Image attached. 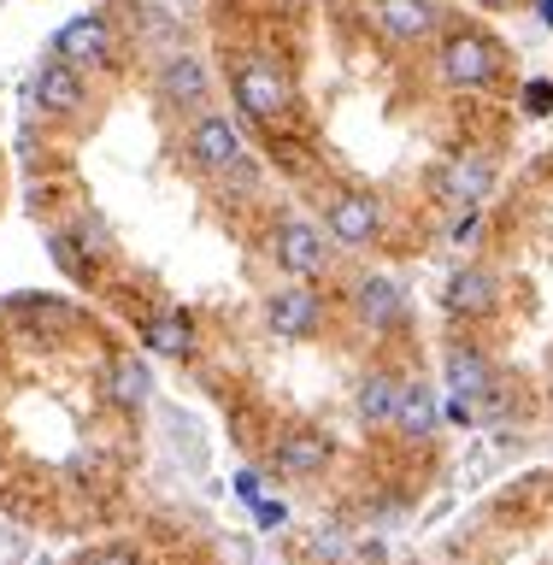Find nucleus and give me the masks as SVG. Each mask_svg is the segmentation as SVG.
Instances as JSON below:
<instances>
[{"instance_id":"1","label":"nucleus","mask_w":553,"mask_h":565,"mask_svg":"<svg viewBox=\"0 0 553 565\" xmlns=\"http://www.w3.org/2000/svg\"><path fill=\"white\" fill-rule=\"evenodd\" d=\"M189 166L219 177V183H236V189L259 183L254 159H247V148H242V130L224 113H194V124H189Z\"/></svg>"},{"instance_id":"2","label":"nucleus","mask_w":553,"mask_h":565,"mask_svg":"<svg viewBox=\"0 0 553 565\" xmlns=\"http://www.w3.org/2000/svg\"><path fill=\"white\" fill-rule=\"evenodd\" d=\"M289 77H283L277 60H265V53H254V60L236 65V106L254 124H277L283 113H289Z\"/></svg>"},{"instance_id":"3","label":"nucleus","mask_w":553,"mask_h":565,"mask_svg":"<svg viewBox=\"0 0 553 565\" xmlns=\"http://www.w3.org/2000/svg\"><path fill=\"white\" fill-rule=\"evenodd\" d=\"M436 65L454 88H489L494 77H501V47H494L489 35H477V30H454L448 42H442Z\"/></svg>"},{"instance_id":"4","label":"nucleus","mask_w":553,"mask_h":565,"mask_svg":"<svg viewBox=\"0 0 553 565\" xmlns=\"http://www.w3.org/2000/svg\"><path fill=\"white\" fill-rule=\"evenodd\" d=\"M153 88L159 100L171 106V113H201V106L212 100V71L201 53H166L153 71Z\"/></svg>"},{"instance_id":"5","label":"nucleus","mask_w":553,"mask_h":565,"mask_svg":"<svg viewBox=\"0 0 553 565\" xmlns=\"http://www.w3.org/2000/svg\"><path fill=\"white\" fill-rule=\"evenodd\" d=\"M53 60L71 65V71L113 60V24H106V12H77V18H65V24L53 30Z\"/></svg>"},{"instance_id":"6","label":"nucleus","mask_w":553,"mask_h":565,"mask_svg":"<svg viewBox=\"0 0 553 565\" xmlns=\"http://www.w3.org/2000/svg\"><path fill=\"white\" fill-rule=\"evenodd\" d=\"M272 254H277V265H283V271H289L295 282L325 277V265H330L325 230L307 224V218H283V224H277V236H272Z\"/></svg>"},{"instance_id":"7","label":"nucleus","mask_w":553,"mask_h":565,"mask_svg":"<svg viewBox=\"0 0 553 565\" xmlns=\"http://www.w3.org/2000/svg\"><path fill=\"white\" fill-rule=\"evenodd\" d=\"M489 189H494V159L489 153H454L448 166L436 171V194H442V201H454L459 212L483 206Z\"/></svg>"},{"instance_id":"8","label":"nucleus","mask_w":553,"mask_h":565,"mask_svg":"<svg viewBox=\"0 0 553 565\" xmlns=\"http://www.w3.org/2000/svg\"><path fill=\"white\" fill-rule=\"evenodd\" d=\"M265 318H272V330L283 335V342H307V335L318 330V295L307 289V282H289V289L272 295Z\"/></svg>"},{"instance_id":"9","label":"nucleus","mask_w":553,"mask_h":565,"mask_svg":"<svg viewBox=\"0 0 553 565\" xmlns=\"http://www.w3.org/2000/svg\"><path fill=\"white\" fill-rule=\"evenodd\" d=\"M501 307V277L489 265H459L448 277V312H466V318H483Z\"/></svg>"},{"instance_id":"10","label":"nucleus","mask_w":553,"mask_h":565,"mask_svg":"<svg viewBox=\"0 0 553 565\" xmlns=\"http://www.w3.org/2000/svg\"><path fill=\"white\" fill-rule=\"evenodd\" d=\"M377 201L371 194H336L330 201V236L342 247H365L371 236H377Z\"/></svg>"},{"instance_id":"11","label":"nucleus","mask_w":553,"mask_h":565,"mask_svg":"<svg viewBox=\"0 0 553 565\" xmlns=\"http://www.w3.org/2000/svg\"><path fill=\"white\" fill-rule=\"evenodd\" d=\"M35 106L53 118H71V113H83V77L71 65L60 60H47L42 71H35Z\"/></svg>"},{"instance_id":"12","label":"nucleus","mask_w":553,"mask_h":565,"mask_svg":"<svg viewBox=\"0 0 553 565\" xmlns=\"http://www.w3.org/2000/svg\"><path fill=\"white\" fill-rule=\"evenodd\" d=\"M436 418H442V406H436V388L430 383H401V395H395V413H389V424H395L401 436H430L436 430Z\"/></svg>"},{"instance_id":"13","label":"nucleus","mask_w":553,"mask_h":565,"mask_svg":"<svg viewBox=\"0 0 553 565\" xmlns=\"http://www.w3.org/2000/svg\"><path fill=\"white\" fill-rule=\"evenodd\" d=\"M377 24L395 42H424L436 30V0H377Z\"/></svg>"},{"instance_id":"14","label":"nucleus","mask_w":553,"mask_h":565,"mask_svg":"<svg viewBox=\"0 0 553 565\" xmlns=\"http://www.w3.org/2000/svg\"><path fill=\"white\" fill-rule=\"evenodd\" d=\"M330 466V436H318V430H289L277 441V471L283 477H312V471H325Z\"/></svg>"},{"instance_id":"15","label":"nucleus","mask_w":553,"mask_h":565,"mask_svg":"<svg viewBox=\"0 0 553 565\" xmlns=\"http://www.w3.org/2000/svg\"><path fill=\"white\" fill-rule=\"evenodd\" d=\"M401 307H406V295H401L395 277H365L360 289H353V312H360L371 330H389L401 318Z\"/></svg>"},{"instance_id":"16","label":"nucleus","mask_w":553,"mask_h":565,"mask_svg":"<svg viewBox=\"0 0 553 565\" xmlns=\"http://www.w3.org/2000/svg\"><path fill=\"white\" fill-rule=\"evenodd\" d=\"M106 388H113V401L124 413H136V406H148L153 395V371L136 360V353H113V365H106Z\"/></svg>"},{"instance_id":"17","label":"nucleus","mask_w":553,"mask_h":565,"mask_svg":"<svg viewBox=\"0 0 553 565\" xmlns=\"http://www.w3.org/2000/svg\"><path fill=\"white\" fill-rule=\"evenodd\" d=\"M448 388H454V401H471L477 406L494 388V365L477 348H454L448 353Z\"/></svg>"},{"instance_id":"18","label":"nucleus","mask_w":553,"mask_h":565,"mask_svg":"<svg viewBox=\"0 0 553 565\" xmlns=\"http://www.w3.org/2000/svg\"><path fill=\"white\" fill-rule=\"evenodd\" d=\"M141 342H148L153 353H171V360H183V353L194 348V324H189V312H153L148 324H141Z\"/></svg>"},{"instance_id":"19","label":"nucleus","mask_w":553,"mask_h":565,"mask_svg":"<svg viewBox=\"0 0 553 565\" xmlns=\"http://www.w3.org/2000/svg\"><path fill=\"white\" fill-rule=\"evenodd\" d=\"M395 395H401V377H395V371H371V377L360 383V418H365V424H389V413H395Z\"/></svg>"},{"instance_id":"20","label":"nucleus","mask_w":553,"mask_h":565,"mask_svg":"<svg viewBox=\"0 0 553 565\" xmlns=\"http://www.w3.org/2000/svg\"><path fill=\"white\" fill-rule=\"evenodd\" d=\"M53 259H60V265H65V271L77 277V282L95 277V265H88V259L77 254V242H71V236H53Z\"/></svg>"},{"instance_id":"21","label":"nucleus","mask_w":553,"mask_h":565,"mask_svg":"<svg viewBox=\"0 0 553 565\" xmlns=\"http://www.w3.org/2000/svg\"><path fill=\"white\" fill-rule=\"evenodd\" d=\"M519 100H524L530 118H547V113H553V83H547V77H530Z\"/></svg>"},{"instance_id":"22","label":"nucleus","mask_w":553,"mask_h":565,"mask_svg":"<svg viewBox=\"0 0 553 565\" xmlns=\"http://www.w3.org/2000/svg\"><path fill=\"white\" fill-rule=\"evenodd\" d=\"M254 524H259V530H283V524H289V507H283V501H265V494H259V501H254Z\"/></svg>"},{"instance_id":"23","label":"nucleus","mask_w":553,"mask_h":565,"mask_svg":"<svg viewBox=\"0 0 553 565\" xmlns=\"http://www.w3.org/2000/svg\"><path fill=\"white\" fill-rule=\"evenodd\" d=\"M477 224H483V206H466V218L454 224V247H466V242H477Z\"/></svg>"},{"instance_id":"24","label":"nucleus","mask_w":553,"mask_h":565,"mask_svg":"<svg viewBox=\"0 0 553 565\" xmlns=\"http://www.w3.org/2000/svg\"><path fill=\"white\" fill-rule=\"evenodd\" d=\"M83 565H141V554H130V547H100V554H88Z\"/></svg>"},{"instance_id":"25","label":"nucleus","mask_w":553,"mask_h":565,"mask_svg":"<svg viewBox=\"0 0 553 565\" xmlns=\"http://www.w3.org/2000/svg\"><path fill=\"white\" fill-rule=\"evenodd\" d=\"M24 559V536H12V530H0V565H18Z\"/></svg>"},{"instance_id":"26","label":"nucleus","mask_w":553,"mask_h":565,"mask_svg":"<svg viewBox=\"0 0 553 565\" xmlns=\"http://www.w3.org/2000/svg\"><path fill=\"white\" fill-rule=\"evenodd\" d=\"M236 494L254 507V501H259V471H236Z\"/></svg>"},{"instance_id":"27","label":"nucleus","mask_w":553,"mask_h":565,"mask_svg":"<svg viewBox=\"0 0 553 565\" xmlns=\"http://www.w3.org/2000/svg\"><path fill=\"white\" fill-rule=\"evenodd\" d=\"M448 418H454V424H471L477 406H471V401H448Z\"/></svg>"},{"instance_id":"28","label":"nucleus","mask_w":553,"mask_h":565,"mask_svg":"<svg viewBox=\"0 0 553 565\" xmlns=\"http://www.w3.org/2000/svg\"><path fill=\"white\" fill-rule=\"evenodd\" d=\"M536 18H542V24L553 30V0H536Z\"/></svg>"},{"instance_id":"29","label":"nucleus","mask_w":553,"mask_h":565,"mask_svg":"<svg viewBox=\"0 0 553 565\" xmlns=\"http://www.w3.org/2000/svg\"><path fill=\"white\" fill-rule=\"evenodd\" d=\"M477 7H512V0H477Z\"/></svg>"}]
</instances>
